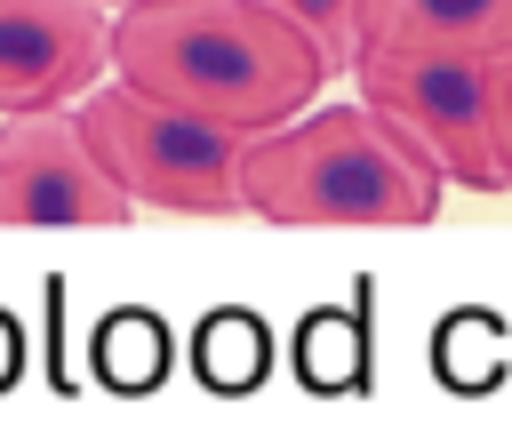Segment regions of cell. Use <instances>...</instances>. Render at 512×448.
I'll list each match as a JSON object with an SVG mask.
<instances>
[{
    "label": "cell",
    "mask_w": 512,
    "mask_h": 448,
    "mask_svg": "<svg viewBox=\"0 0 512 448\" xmlns=\"http://www.w3.org/2000/svg\"><path fill=\"white\" fill-rule=\"evenodd\" d=\"M360 48H416V56H504L512 48V0H360L352 56Z\"/></svg>",
    "instance_id": "cell-7"
},
{
    "label": "cell",
    "mask_w": 512,
    "mask_h": 448,
    "mask_svg": "<svg viewBox=\"0 0 512 448\" xmlns=\"http://www.w3.org/2000/svg\"><path fill=\"white\" fill-rule=\"evenodd\" d=\"M80 144L96 152V168L136 200V208H168V216H240V128L192 120L144 88H80L72 112Z\"/></svg>",
    "instance_id": "cell-3"
},
{
    "label": "cell",
    "mask_w": 512,
    "mask_h": 448,
    "mask_svg": "<svg viewBox=\"0 0 512 448\" xmlns=\"http://www.w3.org/2000/svg\"><path fill=\"white\" fill-rule=\"evenodd\" d=\"M104 64L128 88L240 136L280 128L328 88L312 40L264 0H120Z\"/></svg>",
    "instance_id": "cell-1"
},
{
    "label": "cell",
    "mask_w": 512,
    "mask_h": 448,
    "mask_svg": "<svg viewBox=\"0 0 512 448\" xmlns=\"http://www.w3.org/2000/svg\"><path fill=\"white\" fill-rule=\"evenodd\" d=\"M448 176L368 104H304L240 144V208L272 224H432Z\"/></svg>",
    "instance_id": "cell-2"
},
{
    "label": "cell",
    "mask_w": 512,
    "mask_h": 448,
    "mask_svg": "<svg viewBox=\"0 0 512 448\" xmlns=\"http://www.w3.org/2000/svg\"><path fill=\"white\" fill-rule=\"evenodd\" d=\"M104 8H120V0H104Z\"/></svg>",
    "instance_id": "cell-10"
},
{
    "label": "cell",
    "mask_w": 512,
    "mask_h": 448,
    "mask_svg": "<svg viewBox=\"0 0 512 448\" xmlns=\"http://www.w3.org/2000/svg\"><path fill=\"white\" fill-rule=\"evenodd\" d=\"M272 16H288L304 40H312V56H320V72L336 80L344 64H352V24H360V0H264Z\"/></svg>",
    "instance_id": "cell-8"
},
{
    "label": "cell",
    "mask_w": 512,
    "mask_h": 448,
    "mask_svg": "<svg viewBox=\"0 0 512 448\" xmlns=\"http://www.w3.org/2000/svg\"><path fill=\"white\" fill-rule=\"evenodd\" d=\"M136 200L96 168L72 112H0V224H128Z\"/></svg>",
    "instance_id": "cell-5"
},
{
    "label": "cell",
    "mask_w": 512,
    "mask_h": 448,
    "mask_svg": "<svg viewBox=\"0 0 512 448\" xmlns=\"http://www.w3.org/2000/svg\"><path fill=\"white\" fill-rule=\"evenodd\" d=\"M360 80V104L384 112L448 184L504 192V160L488 144V88L472 56H416V48H360L344 64Z\"/></svg>",
    "instance_id": "cell-4"
},
{
    "label": "cell",
    "mask_w": 512,
    "mask_h": 448,
    "mask_svg": "<svg viewBox=\"0 0 512 448\" xmlns=\"http://www.w3.org/2000/svg\"><path fill=\"white\" fill-rule=\"evenodd\" d=\"M104 0H0V112H48L104 80Z\"/></svg>",
    "instance_id": "cell-6"
},
{
    "label": "cell",
    "mask_w": 512,
    "mask_h": 448,
    "mask_svg": "<svg viewBox=\"0 0 512 448\" xmlns=\"http://www.w3.org/2000/svg\"><path fill=\"white\" fill-rule=\"evenodd\" d=\"M480 88H488V144L504 160V184H512V48L480 64Z\"/></svg>",
    "instance_id": "cell-9"
}]
</instances>
